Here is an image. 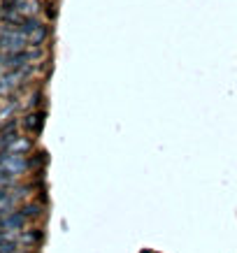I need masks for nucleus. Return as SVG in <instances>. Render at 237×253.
I'll return each mask as SVG.
<instances>
[{
    "label": "nucleus",
    "mask_w": 237,
    "mask_h": 253,
    "mask_svg": "<svg viewBox=\"0 0 237 253\" xmlns=\"http://www.w3.org/2000/svg\"><path fill=\"white\" fill-rule=\"evenodd\" d=\"M28 44H31V42H28V35H26L21 28L9 26V23H5V26L0 28V51H2V54L21 51V49H26Z\"/></svg>",
    "instance_id": "f257e3e1"
},
{
    "label": "nucleus",
    "mask_w": 237,
    "mask_h": 253,
    "mask_svg": "<svg viewBox=\"0 0 237 253\" xmlns=\"http://www.w3.org/2000/svg\"><path fill=\"white\" fill-rule=\"evenodd\" d=\"M31 161L26 158V154H14V151H0V172L12 176H21L23 172H28Z\"/></svg>",
    "instance_id": "f03ea898"
},
{
    "label": "nucleus",
    "mask_w": 237,
    "mask_h": 253,
    "mask_svg": "<svg viewBox=\"0 0 237 253\" xmlns=\"http://www.w3.org/2000/svg\"><path fill=\"white\" fill-rule=\"evenodd\" d=\"M26 223H28V216L23 214V211H14V209H9L7 214L0 216V230L21 232L23 228H26Z\"/></svg>",
    "instance_id": "7ed1b4c3"
},
{
    "label": "nucleus",
    "mask_w": 237,
    "mask_h": 253,
    "mask_svg": "<svg viewBox=\"0 0 237 253\" xmlns=\"http://www.w3.org/2000/svg\"><path fill=\"white\" fill-rule=\"evenodd\" d=\"M5 5H7V7H14L16 12L23 16H38L40 9H42V5H40L38 0H7Z\"/></svg>",
    "instance_id": "20e7f679"
},
{
    "label": "nucleus",
    "mask_w": 237,
    "mask_h": 253,
    "mask_svg": "<svg viewBox=\"0 0 237 253\" xmlns=\"http://www.w3.org/2000/svg\"><path fill=\"white\" fill-rule=\"evenodd\" d=\"M23 126H26V130L40 132V130H42V126H45V114H42V112H33V114L26 116Z\"/></svg>",
    "instance_id": "39448f33"
},
{
    "label": "nucleus",
    "mask_w": 237,
    "mask_h": 253,
    "mask_svg": "<svg viewBox=\"0 0 237 253\" xmlns=\"http://www.w3.org/2000/svg\"><path fill=\"white\" fill-rule=\"evenodd\" d=\"M31 146H33V142L28 137H19V135H16V137L12 139V144H9L5 151H14V154H28V151H31Z\"/></svg>",
    "instance_id": "423d86ee"
},
{
    "label": "nucleus",
    "mask_w": 237,
    "mask_h": 253,
    "mask_svg": "<svg viewBox=\"0 0 237 253\" xmlns=\"http://www.w3.org/2000/svg\"><path fill=\"white\" fill-rule=\"evenodd\" d=\"M47 35H49V28H47L45 23H40L38 28H35V31L28 35V42H31L33 46H40V44H42V42L47 40Z\"/></svg>",
    "instance_id": "0eeeda50"
},
{
    "label": "nucleus",
    "mask_w": 237,
    "mask_h": 253,
    "mask_svg": "<svg viewBox=\"0 0 237 253\" xmlns=\"http://www.w3.org/2000/svg\"><path fill=\"white\" fill-rule=\"evenodd\" d=\"M19 242H21V244H38L40 239H42V232L40 230H23V232H19Z\"/></svg>",
    "instance_id": "6e6552de"
},
{
    "label": "nucleus",
    "mask_w": 237,
    "mask_h": 253,
    "mask_svg": "<svg viewBox=\"0 0 237 253\" xmlns=\"http://www.w3.org/2000/svg\"><path fill=\"white\" fill-rule=\"evenodd\" d=\"M2 214H7V211H5V209H0V216H2Z\"/></svg>",
    "instance_id": "1a4fd4ad"
}]
</instances>
